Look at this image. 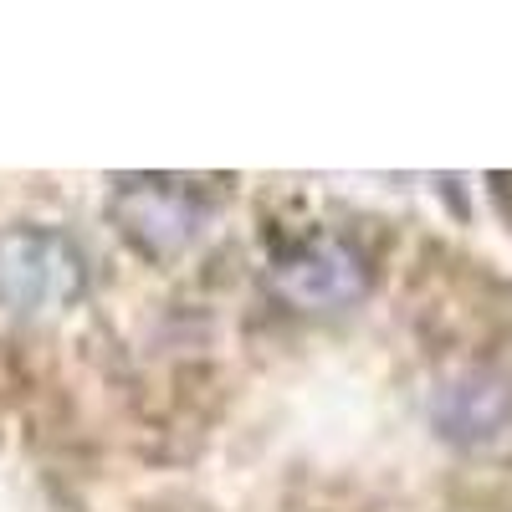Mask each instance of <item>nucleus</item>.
Returning <instances> with one entry per match:
<instances>
[{"label":"nucleus","instance_id":"obj_1","mask_svg":"<svg viewBox=\"0 0 512 512\" xmlns=\"http://www.w3.org/2000/svg\"><path fill=\"white\" fill-rule=\"evenodd\" d=\"M88 292V262L72 236L47 226H0V308L47 313Z\"/></svg>","mask_w":512,"mask_h":512},{"label":"nucleus","instance_id":"obj_2","mask_svg":"<svg viewBox=\"0 0 512 512\" xmlns=\"http://www.w3.org/2000/svg\"><path fill=\"white\" fill-rule=\"evenodd\" d=\"M108 216L134 251L169 262L200 236L205 200L190 180L175 175H123L108 195Z\"/></svg>","mask_w":512,"mask_h":512},{"label":"nucleus","instance_id":"obj_3","mask_svg":"<svg viewBox=\"0 0 512 512\" xmlns=\"http://www.w3.org/2000/svg\"><path fill=\"white\" fill-rule=\"evenodd\" d=\"M272 282L287 303L297 308H344L369 292V267L364 256L333 236H303L287 251H277Z\"/></svg>","mask_w":512,"mask_h":512},{"label":"nucleus","instance_id":"obj_4","mask_svg":"<svg viewBox=\"0 0 512 512\" xmlns=\"http://www.w3.org/2000/svg\"><path fill=\"white\" fill-rule=\"evenodd\" d=\"M431 420L451 446H487L512 431V374L507 369H461L451 374L436 400Z\"/></svg>","mask_w":512,"mask_h":512}]
</instances>
